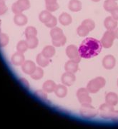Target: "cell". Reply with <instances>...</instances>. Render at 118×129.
<instances>
[{
  "label": "cell",
  "mask_w": 118,
  "mask_h": 129,
  "mask_svg": "<svg viewBox=\"0 0 118 129\" xmlns=\"http://www.w3.org/2000/svg\"><path fill=\"white\" fill-rule=\"evenodd\" d=\"M117 86H118V79H117Z\"/></svg>",
  "instance_id": "obj_41"
},
{
  "label": "cell",
  "mask_w": 118,
  "mask_h": 129,
  "mask_svg": "<svg viewBox=\"0 0 118 129\" xmlns=\"http://www.w3.org/2000/svg\"><path fill=\"white\" fill-rule=\"evenodd\" d=\"M110 13L112 14V17L113 19H114L115 20L118 21V7H117L116 8L114 9Z\"/></svg>",
  "instance_id": "obj_37"
},
{
  "label": "cell",
  "mask_w": 118,
  "mask_h": 129,
  "mask_svg": "<svg viewBox=\"0 0 118 129\" xmlns=\"http://www.w3.org/2000/svg\"><path fill=\"white\" fill-rule=\"evenodd\" d=\"M102 47L101 42L96 39L89 37L82 42L78 51L81 58H91L100 54Z\"/></svg>",
  "instance_id": "obj_1"
},
{
  "label": "cell",
  "mask_w": 118,
  "mask_h": 129,
  "mask_svg": "<svg viewBox=\"0 0 118 129\" xmlns=\"http://www.w3.org/2000/svg\"><path fill=\"white\" fill-rule=\"evenodd\" d=\"M44 76V71L42 68L40 67H37L34 73L31 75L32 79H34V80H39L43 77Z\"/></svg>",
  "instance_id": "obj_25"
},
{
  "label": "cell",
  "mask_w": 118,
  "mask_h": 129,
  "mask_svg": "<svg viewBox=\"0 0 118 129\" xmlns=\"http://www.w3.org/2000/svg\"><path fill=\"white\" fill-rule=\"evenodd\" d=\"M55 93L57 97L64 98L67 94V88L65 86V85L59 84V85H57L55 90Z\"/></svg>",
  "instance_id": "obj_15"
},
{
  "label": "cell",
  "mask_w": 118,
  "mask_h": 129,
  "mask_svg": "<svg viewBox=\"0 0 118 129\" xmlns=\"http://www.w3.org/2000/svg\"><path fill=\"white\" fill-rule=\"evenodd\" d=\"M115 39L114 31L112 30H107L105 32L103 37L101 39V43L102 46L106 49H109L112 46L114 40Z\"/></svg>",
  "instance_id": "obj_4"
},
{
  "label": "cell",
  "mask_w": 118,
  "mask_h": 129,
  "mask_svg": "<svg viewBox=\"0 0 118 129\" xmlns=\"http://www.w3.org/2000/svg\"><path fill=\"white\" fill-rule=\"evenodd\" d=\"M114 1H116V0H114Z\"/></svg>",
  "instance_id": "obj_42"
},
{
  "label": "cell",
  "mask_w": 118,
  "mask_h": 129,
  "mask_svg": "<svg viewBox=\"0 0 118 129\" xmlns=\"http://www.w3.org/2000/svg\"><path fill=\"white\" fill-rule=\"evenodd\" d=\"M36 61H37V63H38V65L42 67H46L50 63V58H47L46 57H45L42 53L37 55Z\"/></svg>",
  "instance_id": "obj_20"
},
{
  "label": "cell",
  "mask_w": 118,
  "mask_h": 129,
  "mask_svg": "<svg viewBox=\"0 0 118 129\" xmlns=\"http://www.w3.org/2000/svg\"><path fill=\"white\" fill-rule=\"evenodd\" d=\"M77 32L80 37H86L89 32V30L85 26L81 24L80 26H78L77 29Z\"/></svg>",
  "instance_id": "obj_30"
},
{
  "label": "cell",
  "mask_w": 118,
  "mask_h": 129,
  "mask_svg": "<svg viewBox=\"0 0 118 129\" xmlns=\"http://www.w3.org/2000/svg\"><path fill=\"white\" fill-rule=\"evenodd\" d=\"M21 69H22V71H24L25 74H29V75H32L34 71L36 69V65L33 61H26L24 62V63L21 65Z\"/></svg>",
  "instance_id": "obj_10"
},
{
  "label": "cell",
  "mask_w": 118,
  "mask_h": 129,
  "mask_svg": "<svg viewBox=\"0 0 118 129\" xmlns=\"http://www.w3.org/2000/svg\"><path fill=\"white\" fill-rule=\"evenodd\" d=\"M37 31L34 27L32 26H29L27 27L25 31V35L27 38L33 37H36L37 36Z\"/></svg>",
  "instance_id": "obj_31"
},
{
  "label": "cell",
  "mask_w": 118,
  "mask_h": 129,
  "mask_svg": "<svg viewBox=\"0 0 118 129\" xmlns=\"http://www.w3.org/2000/svg\"><path fill=\"white\" fill-rule=\"evenodd\" d=\"M57 24V20L56 19V17H55L54 16L51 17V19L47 21L46 23H45V25L47 26V27H50V28H54L56 26Z\"/></svg>",
  "instance_id": "obj_34"
},
{
  "label": "cell",
  "mask_w": 118,
  "mask_h": 129,
  "mask_svg": "<svg viewBox=\"0 0 118 129\" xmlns=\"http://www.w3.org/2000/svg\"><path fill=\"white\" fill-rule=\"evenodd\" d=\"M116 63L115 58L112 55H107L102 60V65L106 69H113Z\"/></svg>",
  "instance_id": "obj_8"
},
{
  "label": "cell",
  "mask_w": 118,
  "mask_h": 129,
  "mask_svg": "<svg viewBox=\"0 0 118 129\" xmlns=\"http://www.w3.org/2000/svg\"><path fill=\"white\" fill-rule=\"evenodd\" d=\"M82 24L85 26L89 30V31H92L93 29H95V22H94L92 19H87L84 20V21H82Z\"/></svg>",
  "instance_id": "obj_32"
},
{
  "label": "cell",
  "mask_w": 118,
  "mask_h": 129,
  "mask_svg": "<svg viewBox=\"0 0 118 129\" xmlns=\"http://www.w3.org/2000/svg\"><path fill=\"white\" fill-rule=\"evenodd\" d=\"M114 31V35H115V38L118 39V28L117 29H115Z\"/></svg>",
  "instance_id": "obj_39"
},
{
  "label": "cell",
  "mask_w": 118,
  "mask_h": 129,
  "mask_svg": "<svg viewBox=\"0 0 118 129\" xmlns=\"http://www.w3.org/2000/svg\"><path fill=\"white\" fill-rule=\"evenodd\" d=\"M104 25L105 26L106 29H107V30H112V31H114V29L117 28V21L115 20L112 17H107L105 19Z\"/></svg>",
  "instance_id": "obj_12"
},
{
  "label": "cell",
  "mask_w": 118,
  "mask_h": 129,
  "mask_svg": "<svg viewBox=\"0 0 118 129\" xmlns=\"http://www.w3.org/2000/svg\"><path fill=\"white\" fill-rule=\"evenodd\" d=\"M87 88H81L77 91V97L82 105H88L92 103V99L89 95Z\"/></svg>",
  "instance_id": "obj_5"
},
{
  "label": "cell",
  "mask_w": 118,
  "mask_h": 129,
  "mask_svg": "<svg viewBox=\"0 0 118 129\" xmlns=\"http://www.w3.org/2000/svg\"><path fill=\"white\" fill-rule=\"evenodd\" d=\"M12 62L15 66H21L25 62V56L24 54L17 52L13 54L12 57Z\"/></svg>",
  "instance_id": "obj_14"
},
{
  "label": "cell",
  "mask_w": 118,
  "mask_h": 129,
  "mask_svg": "<svg viewBox=\"0 0 118 129\" xmlns=\"http://www.w3.org/2000/svg\"><path fill=\"white\" fill-rule=\"evenodd\" d=\"M100 116L106 119H117L118 111H114L113 106L109 104H102L100 107Z\"/></svg>",
  "instance_id": "obj_2"
},
{
  "label": "cell",
  "mask_w": 118,
  "mask_h": 129,
  "mask_svg": "<svg viewBox=\"0 0 118 129\" xmlns=\"http://www.w3.org/2000/svg\"><path fill=\"white\" fill-rule=\"evenodd\" d=\"M27 49H28V46H27V42L25 41H21V42H19L17 44V52L21 53V54H24L25 52L27 51Z\"/></svg>",
  "instance_id": "obj_29"
},
{
  "label": "cell",
  "mask_w": 118,
  "mask_h": 129,
  "mask_svg": "<svg viewBox=\"0 0 118 129\" xmlns=\"http://www.w3.org/2000/svg\"><path fill=\"white\" fill-rule=\"evenodd\" d=\"M50 35L52 39H59L61 37H62L63 34V31L62 30L59 28V27H54L53 29H52L50 31Z\"/></svg>",
  "instance_id": "obj_22"
},
{
  "label": "cell",
  "mask_w": 118,
  "mask_h": 129,
  "mask_svg": "<svg viewBox=\"0 0 118 129\" xmlns=\"http://www.w3.org/2000/svg\"><path fill=\"white\" fill-rule=\"evenodd\" d=\"M81 116L86 118H94L97 115V111L95 108L92 106L90 104L88 105H82L80 110Z\"/></svg>",
  "instance_id": "obj_6"
},
{
  "label": "cell",
  "mask_w": 118,
  "mask_h": 129,
  "mask_svg": "<svg viewBox=\"0 0 118 129\" xmlns=\"http://www.w3.org/2000/svg\"><path fill=\"white\" fill-rule=\"evenodd\" d=\"M35 94L37 96V97L42 99H47V94H46V92H45L44 90L42 91V90H38L37 91L35 92Z\"/></svg>",
  "instance_id": "obj_35"
},
{
  "label": "cell",
  "mask_w": 118,
  "mask_h": 129,
  "mask_svg": "<svg viewBox=\"0 0 118 129\" xmlns=\"http://www.w3.org/2000/svg\"><path fill=\"white\" fill-rule=\"evenodd\" d=\"M72 17L67 13L64 12L60 14L59 17V21L61 24L64 26H67L72 23Z\"/></svg>",
  "instance_id": "obj_17"
},
{
  "label": "cell",
  "mask_w": 118,
  "mask_h": 129,
  "mask_svg": "<svg viewBox=\"0 0 118 129\" xmlns=\"http://www.w3.org/2000/svg\"><path fill=\"white\" fill-rule=\"evenodd\" d=\"M117 7V4L114 0H105L104 2V8L107 12H111Z\"/></svg>",
  "instance_id": "obj_21"
},
{
  "label": "cell",
  "mask_w": 118,
  "mask_h": 129,
  "mask_svg": "<svg viewBox=\"0 0 118 129\" xmlns=\"http://www.w3.org/2000/svg\"><path fill=\"white\" fill-rule=\"evenodd\" d=\"M105 79L103 77H97L95 79L91 80L87 86V88L89 93H95L100 91L102 88H103L105 86Z\"/></svg>",
  "instance_id": "obj_3"
},
{
  "label": "cell",
  "mask_w": 118,
  "mask_h": 129,
  "mask_svg": "<svg viewBox=\"0 0 118 129\" xmlns=\"http://www.w3.org/2000/svg\"><path fill=\"white\" fill-rule=\"evenodd\" d=\"M105 101L107 104L114 106L118 104V95L114 92H110L106 95Z\"/></svg>",
  "instance_id": "obj_13"
},
{
  "label": "cell",
  "mask_w": 118,
  "mask_h": 129,
  "mask_svg": "<svg viewBox=\"0 0 118 129\" xmlns=\"http://www.w3.org/2000/svg\"><path fill=\"white\" fill-rule=\"evenodd\" d=\"M92 2H100V0H92Z\"/></svg>",
  "instance_id": "obj_40"
},
{
  "label": "cell",
  "mask_w": 118,
  "mask_h": 129,
  "mask_svg": "<svg viewBox=\"0 0 118 129\" xmlns=\"http://www.w3.org/2000/svg\"><path fill=\"white\" fill-rule=\"evenodd\" d=\"M55 51H55V49L54 46H46L43 49L42 54L47 58H50L55 55Z\"/></svg>",
  "instance_id": "obj_19"
},
{
  "label": "cell",
  "mask_w": 118,
  "mask_h": 129,
  "mask_svg": "<svg viewBox=\"0 0 118 129\" xmlns=\"http://www.w3.org/2000/svg\"><path fill=\"white\" fill-rule=\"evenodd\" d=\"M52 17V15L51 14L50 12L48 11H43L39 14V19L40 21L43 23H46L51 19V17Z\"/></svg>",
  "instance_id": "obj_26"
},
{
  "label": "cell",
  "mask_w": 118,
  "mask_h": 129,
  "mask_svg": "<svg viewBox=\"0 0 118 129\" xmlns=\"http://www.w3.org/2000/svg\"><path fill=\"white\" fill-rule=\"evenodd\" d=\"M7 7L5 6V4L3 1L0 0V14H3L4 13L6 12L7 11Z\"/></svg>",
  "instance_id": "obj_36"
},
{
  "label": "cell",
  "mask_w": 118,
  "mask_h": 129,
  "mask_svg": "<svg viewBox=\"0 0 118 129\" xmlns=\"http://www.w3.org/2000/svg\"><path fill=\"white\" fill-rule=\"evenodd\" d=\"M56 86L57 85L53 81L48 80L44 83L42 88H43V90L46 93H52V92H55Z\"/></svg>",
  "instance_id": "obj_16"
},
{
  "label": "cell",
  "mask_w": 118,
  "mask_h": 129,
  "mask_svg": "<svg viewBox=\"0 0 118 129\" xmlns=\"http://www.w3.org/2000/svg\"><path fill=\"white\" fill-rule=\"evenodd\" d=\"M66 41H67V38L64 35H63L62 37H61L59 39H52V44L56 47H59V46H64L66 43Z\"/></svg>",
  "instance_id": "obj_27"
},
{
  "label": "cell",
  "mask_w": 118,
  "mask_h": 129,
  "mask_svg": "<svg viewBox=\"0 0 118 129\" xmlns=\"http://www.w3.org/2000/svg\"><path fill=\"white\" fill-rule=\"evenodd\" d=\"M75 80H76V77L72 73L66 71L62 76V82L64 85L67 86H72L73 83L75 81Z\"/></svg>",
  "instance_id": "obj_9"
},
{
  "label": "cell",
  "mask_w": 118,
  "mask_h": 129,
  "mask_svg": "<svg viewBox=\"0 0 118 129\" xmlns=\"http://www.w3.org/2000/svg\"><path fill=\"white\" fill-rule=\"evenodd\" d=\"M78 63L75 61L74 60H69L67 62L65 63L64 65V69L67 72H69V73H72V74H75L76 73L78 69H79V66H78Z\"/></svg>",
  "instance_id": "obj_11"
},
{
  "label": "cell",
  "mask_w": 118,
  "mask_h": 129,
  "mask_svg": "<svg viewBox=\"0 0 118 129\" xmlns=\"http://www.w3.org/2000/svg\"><path fill=\"white\" fill-rule=\"evenodd\" d=\"M16 4L19 7V10L21 11V12L23 10H25L30 7V2L28 0H19Z\"/></svg>",
  "instance_id": "obj_28"
},
{
  "label": "cell",
  "mask_w": 118,
  "mask_h": 129,
  "mask_svg": "<svg viewBox=\"0 0 118 129\" xmlns=\"http://www.w3.org/2000/svg\"><path fill=\"white\" fill-rule=\"evenodd\" d=\"M46 4H50V3H54L57 2V0H45Z\"/></svg>",
  "instance_id": "obj_38"
},
{
  "label": "cell",
  "mask_w": 118,
  "mask_h": 129,
  "mask_svg": "<svg viewBox=\"0 0 118 129\" xmlns=\"http://www.w3.org/2000/svg\"><path fill=\"white\" fill-rule=\"evenodd\" d=\"M66 54L68 56V58H70L71 60H74L77 63H79L81 60L78 49L75 45H69L66 49Z\"/></svg>",
  "instance_id": "obj_7"
},
{
  "label": "cell",
  "mask_w": 118,
  "mask_h": 129,
  "mask_svg": "<svg viewBox=\"0 0 118 129\" xmlns=\"http://www.w3.org/2000/svg\"><path fill=\"white\" fill-rule=\"evenodd\" d=\"M14 22H15L16 24L22 26L25 25L26 23H27V17H26L25 15L21 14H18L17 15H16V16L14 17Z\"/></svg>",
  "instance_id": "obj_23"
},
{
  "label": "cell",
  "mask_w": 118,
  "mask_h": 129,
  "mask_svg": "<svg viewBox=\"0 0 118 129\" xmlns=\"http://www.w3.org/2000/svg\"><path fill=\"white\" fill-rule=\"evenodd\" d=\"M46 8L48 12H55L59 9V4H57V2L46 4Z\"/></svg>",
  "instance_id": "obj_33"
},
{
  "label": "cell",
  "mask_w": 118,
  "mask_h": 129,
  "mask_svg": "<svg viewBox=\"0 0 118 129\" xmlns=\"http://www.w3.org/2000/svg\"><path fill=\"white\" fill-rule=\"evenodd\" d=\"M26 42L29 49H34L38 46V39L36 37L27 38V40Z\"/></svg>",
  "instance_id": "obj_24"
},
{
  "label": "cell",
  "mask_w": 118,
  "mask_h": 129,
  "mask_svg": "<svg viewBox=\"0 0 118 129\" xmlns=\"http://www.w3.org/2000/svg\"><path fill=\"white\" fill-rule=\"evenodd\" d=\"M69 9L72 12H79L82 9V3L79 0H70L69 2Z\"/></svg>",
  "instance_id": "obj_18"
}]
</instances>
